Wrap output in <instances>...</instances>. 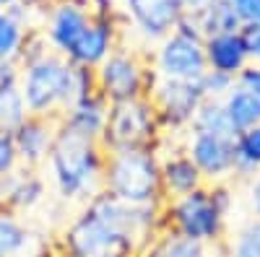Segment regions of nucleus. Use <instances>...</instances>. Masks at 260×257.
<instances>
[{
  "instance_id": "1",
  "label": "nucleus",
  "mask_w": 260,
  "mask_h": 257,
  "mask_svg": "<svg viewBox=\"0 0 260 257\" xmlns=\"http://www.w3.org/2000/svg\"><path fill=\"white\" fill-rule=\"evenodd\" d=\"M107 151L99 140L71 133L68 127L57 125V133L47 156V171L55 195L62 203H89L102 190Z\"/></svg>"
},
{
  "instance_id": "2",
  "label": "nucleus",
  "mask_w": 260,
  "mask_h": 257,
  "mask_svg": "<svg viewBox=\"0 0 260 257\" xmlns=\"http://www.w3.org/2000/svg\"><path fill=\"white\" fill-rule=\"evenodd\" d=\"M234 195L229 185H203L190 195L172 198L161 203L164 231L192 239L198 244L213 247L224 242L226 216L232 210Z\"/></svg>"
},
{
  "instance_id": "3",
  "label": "nucleus",
  "mask_w": 260,
  "mask_h": 257,
  "mask_svg": "<svg viewBox=\"0 0 260 257\" xmlns=\"http://www.w3.org/2000/svg\"><path fill=\"white\" fill-rule=\"evenodd\" d=\"M102 190L133 205H161V164L159 151H117L107 154Z\"/></svg>"
},
{
  "instance_id": "4",
  "label": "nucleus",
  "mask_w": 260,
  "mask_h": 257,
  "mask_svg": "<svg viewBox=\"0 0 260 257\" xmlns=\"http://www.w3.org/2000/svg\"><path fill=\"white\" fill-rule=\"evenodd\" d=\"M107 154L117 151H159L164 148L167 138L159 125L154 104L148 96L112 101L107 112V125L99 138Z\"/></svg>"
},
{
  "instance_id": "5",
  "label": "nucleus",
  "mask_w": 260,
  "mask_h": 257,
  "mask_svg": "<svg viewBox=\"0 0 260 257\" xmlns=\"http://www.w3.org/2000/svg\"><path fill=\"white\" fill-rule=\"evenodd\" d=\"M141 247L120 229L81 208L55 239V257H138Z\"/></svg>"
},
{
  "instance_id": "6",
  "label": "nucleus",
  "mask_w": 260,
  "mask_h": 257,
  "mask_svg": "<svg viewBox=\"0 0 260 257\" xmlns=\"http://www.w3.org/2000/svg\"><path fill=\"white\" fill-rule=\"evenodd\" d=\"M203 31L198 24V16L182 13L175 31L156 42L154 52L148 55V62L154 68L156 78L167 81H201L206 68L203 55Z\"/></svg>"
},
{
  "instance_id": "7",
  "label": "nucleus",
  "mask_w": 260,
  "mask_h": 257,
  "mask_svg": "<svg viewBox=\"0 0 260 257\" xmlns=\"http://www.w3.org/2000/svg\"><path fill=\"white\" fill-rule=\"evenodd\" d=\"M68 76L71 62L57 52H47L29 65H21L18 91L24 96L26 112L57 120L68 106Z\"/></svg>"
},
{
  "instance_id": "8",
  "label": "nucleus",
  "mask_w": 260,
  "mask_h": 257,
  "mask_svg": "<svg viewBox=\"0 0 260 257\" xmlns=\"http://www.w3.org/2000/svg\"><path fill=\"white\" fill-rule=\"evenodd\" d=\"M94 73H96L99 94L110 104L148 96L151 86L156 81L148 55H143L136 47H125V45H117Z\"/></svg>"
},
{
  "instance_id": "9",
  "label": "nucleus",
  "mask_w": 260,
  "mask_h": 257,
  "mask_svg": "<svg viewBox=\"0 0 260 257\" xmlns=\"http://www.w3.org/2000/svg\"><path fill=\"white\" fill-rule=\"evenodd\" d=\"M83 208L94 213L96 218H102L104 224L127 234L138 247H146L151 239L164 231L161 205H133L110 195L107 190H99L89 203H83Z\"/></svg>"
},
{
  "instance_id": "10",
  "label": "nucleus",
  "mask_w": 260,
  "mask_h": 257,
  "mask_svg": "<svg viewBox=\"0 0 260 257\" xmlns=\"http://www.w3.org/2000/svg\"><path fill=\"white\" fill-rule=\"evenodd\" d=\"M206 94L201 89V81H167L156 78L148 91V101L154 104L159 125L167 135H180L190 127L192 115L198 112Z\"/></svg>"
},
{
  "instance_id": "11",
  "label": "nucleus",
  "mask_w": 260,
  "mask_h": 257,
  "mask_svg": "<svg viewBox=\"0 0 260 257\" xmlns=\"http://www.w3.org/2000/svg\"><path fill=\"white\" fill-rule=\"evenodd\" d=\"M185 151L206 185H229L234 177V135L185 130Z\"/></svg>"
},
{
  "instance_id": "12",
  "label": "nucleus",
  "mask_w": 260,
  "mask_h": 257,
  "mask_svg": "<svg viewBox=\"0 0 260 257\" xmlns=\"http://www.w3.org/2000/svg\"><path fill=\"white\" fill-rule=\"evenodd\" d=\"M120 18L122 29L130 26L146 45H156L175 31L182 11L175 0H120Z\"/></svg>"
},
{
  "instance_id": "13",
  "label": "nucleus",
  "mask_w": 260,
  "mask_h": 257,
  "mask_svg": "<svg viewBox=\"0 0 260 257\" xmlns=\"http://www.w3.org/2000/svg\"><path fill=\"white\" fill-rule=\"evenodd\" d=\"M120 39H122V18L91 16L89 26H86L83 34L76 39V45L71 47L68 55H65V60H68L71 65L96 70L102 62L110 57V52L117 45H122Z\"/></svg>"
},
{
  "instance_id": "14",
  "label": "nucleus",
  "mask_w": 260,
  "mask_h": 257,
  "mask_svg": "<svg viewBox=\"0 0 260 257\" xmlns=\"http://www.w3.org/2000/svg\"><path fill=\"white\" fill-rule=\"evenodd\" d=\"M91 21V11L83 8L73 0H52L45 11V24H42V34L47 36V45L57 55H68L76 39L83 34V29Z\"/></svg>"
},
{
  "instance_id": "15",
  "label": "nucleus",
  "mask_w": 260,
  "mask_h": 257,
  "mask_svg": "<svg viewBox=\"0 0 260 257\" xmlns=\"http://www.w3.org/2000/svg\"><path fill=\"white\" fill-rule=\"evenodd\" d=\"M0 257H55V239L16 213L0 210Z\"/></svg>"
},
{
  "instance_id": "16",
  "label": "nucleus",
  "mask_w": 260,
  "mask_h": 257,
  "mask_svg": "<svg viewBox=\"0 0 260 257\" xmlns=\"http://www.w3.org/2000/svg\"><path fill=\"white\" fill-rule=\"evenodd\" d=\"M57 133V120L50 117H37L29 115L13 130V143H16V154H18V164L24 169H45L50 148Z\"/></svg>"
},
{
  "instance_id": "17",
  "label": "nucleus",
  "mask_w": 260,
  "mask_h": 257,
  "mask_svg": "<svg viewBox=\"0 0 260 257\" xmlns=\"http://www.w3.org/2000/svg\"><path fill=\"white\" fill-rule=\"evenodd\" d=\"M47 200V179L42 177L39 169H24L13 171L11 177L0 179V203L3 210L24 216L31 213L34 208H39Z\"/></svg>"
},
{
  "instance_id": "18",
  "label": "nucleus",
  "mask_w": 260,
  "mask_h": 257,
  "mask_svg": "<svg viewBox=\"0 0 260 257\" xmlns=\"http://www.w3.org/2000/svg\"><path fill=\"white\" fill-rule=\"evenodd\" d=\"M159 164H161V190L164 200L190 195L192 190L203 187V177L198 166L192 164L187 151L182 145H172L167 151H159Z\"/></svg>"
},
{
  "instance_id": "19",
  "label": "nucleus",
  "mask_w": 260,
  "mask_h": 257,
  "mask_svg": "<svg viewBox=\"0 0 260 257\" xmlns=\"http://www.w3.org/2000/svg\"><path fill=\"white\" fill-rule=\"evenodd\" d=\"M203 55H206V68L224 73L229 78H237L247 65L250 57L245 50V42L240 31H226V34H211L203 39Z\"/></svg>"
},
{
  "instance_id": "20",
  "label": "nucleus",
  "mask_w": 260,
  "mask_h": 257,
  "mask_svg": "<svg viewBox=\"0 0 260 257\" xmlns=\"http://www.w3.org/2000/svg\"><path fill=\"white\" fill-rule=\"evenodd\" d=\"M107 112H110V101L96 91L91 96L71 104L68 109L57 117V125L68 127L71 133H78L83 138L99 140L102 133H104V125H107Z\"/></svg>"
},
{
  "instance_id": "21",
  "label": "nucleus",
  "mask_w": 260,
  "mask_h": 257,
  "mask_svg": "<svg viewBox=\"0 0 260 257\" xmlns=\"http://www.w3.org/2000/svg\"><path fill=\"white\" fill-rule=\"evenodd\" d=\"M29 29H34L31 13L21 3L0 11V57H18Z\"/></svg>"
},
{
  "instance_id": "22",
  "label": "nucleus",
  "mask_w": 260,
  "mask_h": 257,
  "mask_svg": "<svg viewBox=\"0 0 260 257\" xmlns=\"http://www.w3.org/2000/svg\"><path fill=\"white\" fill-rule=\"evenodd\" d=\"M221 106L226 112V120L232 125L234 135L247 130V127L260 125V99L250 91H245L242 86H232V91L221 99Z\"/></svg>"
},
{
  "instance_id": "23",
  "label": "nucleus",
  "mask_w": 260,
  "mask_h": 257,
  "mask_svg": "<svg viewBox=\"0 0 260 257\" xmlns=\"http://www.w3.org/2000/svg\"><path fill=\"white\" fill-rule=\"evenodd\" d=\"M208 252H211V247H206V244L177 237L172 231H161L146 247H141L138 257H208Z\"/></svg>"
},
{
  "instance_id": "24",
  "label": "nucleus",
  "mask_w": 260,
  "mask_h": 257,
  "mask_svg": "<svg viewBox=\"0 0 260 257\" xmlns=\"http://www.w3.org/2000/svg\"><path fill=\"white\" fill-rule=\"evenodd\" d=\"M260 171V125L234 135V177L250 179Z\"/></svg>"
},
{
  "instance_id": "25",
  "label": "nucleus",
  "mask_w": 260,
  "mask_h": 257,
  "mask_svg": "<svg viewBox=\"0 0 260 257\" xmlns=\"http://www.w3.org/2000/svg\"><path fill=\"white\" fill-rule=\"evenodd\" d=\"M198 24H201L203 36L240 31L242 29V21L237 18V13H234L229 0H211V3L198 13Z\"/></svg>"
},
{
  "instance_id": "26",
  "label": "nucleus",
  "mask_w": 260,
  "mask_h": 257,
  "mask_svg": "<svg viewBox=\"0 0 260 257\" xmlns=\"http://www.w3.org/2000/svg\"><path fill=\"white\" fill-rule=\"evenodd\" d=\"M187 130L195 133H216V135H234L232 125L226 120V112L221 106V99H203L198 112L192 115Z\"/></svg>"
},
{
  "instance_id": "27",
  "label": "nucleus",
  "mask_w": 260,
  "mask_h": 257,
  "mask_svg": "<svg viewBox=\"0 0 260 257\" xmlns=\"http://www.w3.org/2000/svg\"><path fill=\"white\" fill-rule=\"evenodd\" d=\"M29 117L24 96H21L18 86L13 89H0V130L13 133L16 127Z\"/></svg>"
},
{
  "instance_id": "28",
  "label": "nucleus",
  "mask_w": 260,
  "mask_h": 257,
  "mask_svg": "<svg viewBox=\"0 0 260 257\" xmlns=\"http://www.w3.org/2000/svg\"><path fill=\"white\" fill-rule=\"evenodd\" d=\"M226 257H260V218L247 221L229 242Z\"/></svg>"
},
{
  "instance_id": "29",
  "label": "nucleus",
  "mask_w": 260,
  "mask_h": 257,
  "mask_svg": "<svg viewBox=\"0 0 260 257\" xmlns=\"http://www.w3.org/2000/svg\"><path fill=\"white\" fill-rule=\"evenodd\" d=\"M96 73L91 68H81V65H71V76H68V106L96 94ZM65 106V109H68Z\"/></svg>"
},
{
  "instance_id": "30",
  "label": "nucleus",
  "mask_w": 260,
  "mask_h": 257,
  "mask_svg": "<svg viewBox=\"0 0 260 257\" xmlns=\"http://www.w3.org/2000/svg\"><path fill=\"white\" fill-rule=\"evenodd\" d=\"M47 52H52V50L47 45V36L42 34V29H29V34L24 39V45H21V52H18L16 60L21 62V65H29V62L45 57Z\"/></svg>"
},
{
  "instance_id": "31",
  "label": "nucleus",
  "mask_w": 260,
  "mask_h": 257,
  "mask_svg": "<svg viewBox=\"0 0 260 257\" xmlns=\"http://www.w3.org/2000/svg\"><path fill=\"white\" fill-rule=\"evenodd\" d=\"M18 169H21V164H18V154H16L13 133L0 130V179L11 177Z\"/></svg>"
},
{
  "instance_id": "32",
  "label": "nucleus",
  "mask_w": 260,
  "mask_h": 257,
  "mask_svg": "<svg viewBox=\"0 0 260 257\" xmlns=\"http://www.w3.org/2000/svg\"><path fill=\"white\" fill-rule=\"evenodd\" d=\"M234 86V78L224 76V73H216V70H206L201 76V89L206 94V99H224Z\"/></svg>"
},
{
  "instance_id": "33",
  "label": "nucleus",
  "mask_w": 260,
  "mask_h": 257,
  "mask_svg": "<svg viewBox=\"0 0 260 257\" xmlns=\"http://www.w3.org/2000/svg\"><path fill=\"white\" fill-rule=\"evenodd\" d=\"M240 36L245 42V50L252 65H260V24H242Z\"/></svg>"
},
{
  "instance_id": "34",
  "label": "nucleus",
  "mask_w": 260,
  "mask_h": 257,
  "mask_svg": "<svg viewBox=\"0 0 260 257\" xmlns=\"http://www.w3.org/2000/svg\"><path fill=\"white\" fill-rule=\"evenodd\" d=\"M21 81V62L16 57H0V89H13Z\"/></svg>"
},
{
  "instance_id": "35",
  "label": "nucleus",
  "mask_w": 260,
  "mask_h": 257,
  "mask_svg": "<svg viewBox=\"0 0 260 257\" xmlns=\"http://www.w3.org/2000/svg\"><path fill=\"white\" fill-rule=\"evenodd\" d=\"M242 24H260V0H229Z\"/></svg>"
},
{
  "instance_id": "36",
  "label": "nucleus",
  "mask_w": 260,
  "mask_h": 257,
  "mask_svg": "<svg viewBox=\"0 0 260 257\" xmlns=\"http://www.w3.org/2000/svg\"><path fill=\"white\" fill-rule=\"evenodd\" d=\"M234 83L242 86L245 91H250V94H255L260 99V65H252V62H250V65L234 78Z\"/></svg>"
},
{
  "instance_id": "37",
  "label": "nucleus",
  "mask_w": 260,
  "mask_h": 257,
  "mask_svg": "<svg viewBox=\"0 0 260 257\" xmlns=\"http://www.w3.org/2000/svg\"><path fill=\"white\" fill-rule=\"evenodd\" d=\"M89 11L99 18H120V0H89Z\"/></svg>"
},
{
  "instance_id": "38",
  "label": "nucleus",
  "mask_w": 260,
  "mask_h": 257,
  "mask_svg": "<svg viewBox=\"0 0 260 257\" xmlns=\"http://www.w3.org/2000/svg\"><path fill=\"white\" fill-rule=\"evenodd\" d=\"M247 200H250L255 218H260V171L255 177H250V182H247Z\"/></svg>"
},
{
  "instance_id": "39",
  "label": "nucleus",
  "mask_w": 260,
  "mask_h": 257,
  "mask_svg": "<svg viewBox=\"0 0 260 257\" xmlns=\"http://www.w3.org/2000/svg\"><path fill=\"white\" fill-rule=\"evenodd\" d=\"M175 3H177V8L182 11V13H190V16H198L208 3H211V0H175Z\"/></svg>"
},
{
  "instance_id": "40",
  "label": "nucleus",
  "mask_w": 260,
  "mask_h": 257,
  "mask_svg": "<svg viewBox=\"0 0 260 257\" xmlns=\"http://www.w3.org/2000/svg\"><path fill=\"white\" fill-rule=\"evenodd\" d=\"M21 0H0V11H6V8H13V6H18Z\"/></svg>"
},
{
  "instance_id": "41",
  "label": "nucleus",
  "mask_w": 260,
  "mask_h": 257,
  "mask_svg": "<svg viewBox=\"0 0 260 257\" xmlns=\"http://www.w3.org/2000/svg\"><path fill=\"white\" fill-rule=\"evenodd\" d=\"M0 210H3V203H0Z\"/></svg>"
}]
</instances>
